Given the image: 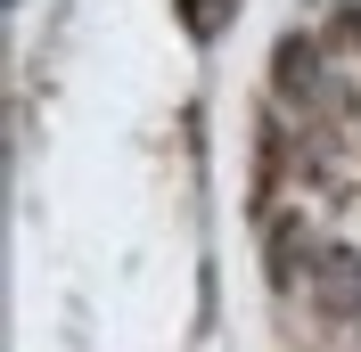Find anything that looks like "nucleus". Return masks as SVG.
I'll list each match as a JSON object with an SVG mask.
<instances>
[{
    "label": "nucleus",
    "mask_w": 361,
    "mask_h": 352,
    "mask_svg": "<svg viewBox=\"0 0 361 352\" xmlns=\"http://www.w3.org/2000/svg\"><path fill=\"white\" fill-rule=\"evenodd\" d=\"M230 17H238V0H180V25H189L197 42H214V33H230Z\"/></svg>",
    "instance_id": "obj_4"
},
{
    "label": "nucleus",
    "mask_w": 361,
    "mask_h": 352,
    "mask_svg": "<svg viewBox=\"0 0 361 352\" xmlns=\"http://www.w3.org/2000/svg\"><path fill=\"white\" fill-rule=\"evenodd\" d=\"M304 295H312L329 320H361V254L353 246H312V279H304Z\"/></svg>",
    "instance_id": "obj_1"
},
{
    "label": "nucleus",
    "mask_w": 361,
    "mask_h": 352,
    "mask_svg": "<svg viewBox=\"0 0 361 352\" xmlns=\"http://www.w3.org/2000/svg\"><path fill=\"white\" fill-rule=\"evenodd\" d=\"M263 270L279 295H304L312 279V238H304V213H263Z\"/></svg>",
    "instance_id": "obj_2"
},
{
    "label": "nucleus",
    "mask_w": 361,
    "mask_h": 352,
    "mask_svg": "<svg viewBox=\"0 0 361 352\" xmlns=\"http://www.w3.org/2000/svg\"><path fill=\"white\" fill-rule=\"evenodd\" d=\"M329 33H337V42H353V49H361V0H345L337 17H329Z\"/></svg>",
    "instance_id": "obj_5"
},
{
    "label": "nucleus",
    "mask_w": 361,
    "mask_h": 352,
    "mask_svg": "<svg viewBox=\"0 0 361 352\" xmlns=\"http://www.w3.org/2000/svg\"><path fill=\"white\" fill-rule=\"evenodd\" d=\"M271 90H279L288 107H304V99H320V90H337V82H329V66H320V49L304 42V33H288V42L271 49Z\"/></svg>",
    "instance_id": "obj_3"
}]
</instances>
